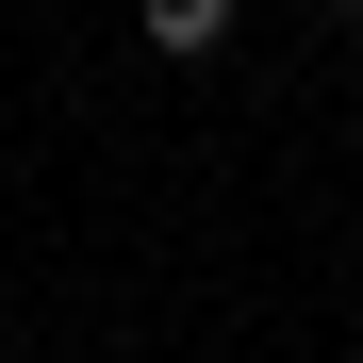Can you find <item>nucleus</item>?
<instances>
[{
    "mask_svg": "<svg viewBox=\"0 0 363 363\" xmlns=\"http://www.w3.org/2000/svg\"><path fill=\"white\" fill-rule=\"evenodd\" d=\"M133 33L165 50V67H199V50H231V0H133Z\"/></svg>",
    "mask_w": 363,
    "mask_h": 363,
    "instance_id": "nucleus-1",
    "label": "nucleus"
},
{
    "mask_svg": "<svg viewBox=\"0 0 363 363\" xmlns=\"http://www.w3.org/2000/svg\"><path fill=\"white\" fill-rule=\"evenodd\" d=\"M330 17H363V0H330Z\"/></svg>",
    "mask_w": 363,
    "mask_h": 363,
    "instance_id": "nucleus-2",
    "label": "nucleus"
}]
</instances>
